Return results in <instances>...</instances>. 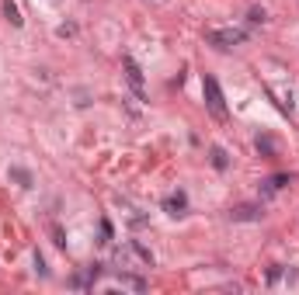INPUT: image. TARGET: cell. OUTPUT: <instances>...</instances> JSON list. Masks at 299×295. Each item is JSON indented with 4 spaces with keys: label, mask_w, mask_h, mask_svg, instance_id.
Listing matches in <instances>:
<instances>
[{
    "label": "cell",
    "mask_w": 299,
    "mask_h": 295,
    "mask_svg": "<svg viewBox=\"0 0 299 295\" xmlns=\"http://www.w3.org/2000/svg\"><path fill=\"white\" fill-rule=\"evenodd\" d=\"M202 94H205V104H209V111L220 118H226V101H223V91L220 83H216V77L212 73H202Z\"/></svg>",
    "instance_id": "cell-1"
},
{
    "label": "cell",
    "mask_w": 299,
    "mask_h": 295,
    "mask_svg": "<svg viewBox=\"0 0 299 295\" xmlns=\"http://www.w3.org/2000/svg\"><path fill=\"white\" fill-rule=\"evenodd\" d=\"M247 39L240 28H223V32H209L205 35V42L212 45V49H220V52H226V49H233V45H240V42Z\"/></svg>",
    "instance_id": "cell-2"
},
{
    "label": "cell",
    "mask_w": 299,
    "mask_h": 295,
    "mask_svg": "<svg viewBox=\"0 0 299 295\" xmlns=\"http://www.w3.org/2000/svg\"><path fill=\"white\" fill-rule=\"evenodd\" d=\"M122 66H125V80H129L132 94L143 98V94H146V87H143V70L136 66V59H132V56H122Z\"/></svg>",
    "instance_id": "cell-3"
},
{
    "label": "cell",
    "mask_w": 299,
    "mask_h": 295,
    "mask_svg": "<svg viewBox=\"0 0 299 295\" xmlns=\"http://www.w3.org/2000/svg\"><path fill=\"white\" fill-rule=\"evenodd\" d=\"M230 219H233V222H261V219H264V209H261V205H251V201H247V205H233V209H230Z\"/></svg>",
    "instance_id": "cell-4"
},
{
    "label": "cell",
    "mask_w": 299,
    "mask_h": 295,
    "mask_svg": "<svg viewBox=\"0 0 299 295\" xmlns=\"http://www.w3.org/2000/svg\"><path fill=\"white\" fill-rule=\"evenodd\" d=\"M289 181H292L289 174H275V177H268V181H261V195H264V198L279 195V191L285 188V184H289Z\"/></svg>",
    "instance_id": "cell-5"
},
{
    "label": "cell",
    "mask_w": 299,
    "mask_h": 295,
    "mask_svg": "<svg viewBox=\"0 0 299 295\" xmlns=\"http://www.w3.org/2000/svg\"><path fill=\"white\" fill-rule=\"evenodd\" d=\"M184 209H188V198H184V191H178V195L164 198V212L167 216H184Z\"/></svg>",
    "instance_id": "cell-6"
},
{
    "label": "cell",
    "mask_w": 299,
    "mask_h": 295,
    "mask_svg": "<svg viewBox=\"0 0 299 295\" xmlns=\"http://www.w3.org/2000/svg\"><path fill=\"white\" fill-rule=\"evenodd\" d=\"M254 146H258V153L264 160H275V157H279V142H275L271 136H258V139H254Z\"/></svg>",
    "instance_id": "cell-7"
},
{
    "label": "cell",
    "mask_w": 299,
    "mask_h": 295,
    "mask_svg": "<svg viewBox=\"0 0 299 295\" xmlns=\"http://www.w3.org/2000/svg\"><path fill=\"white\" fill-rule=\"evenodd\" d=\"M209 160H212V167H216V170H226V167H230V157H226V150H223V146H212V150H209Z\"/></svg>",
    "instance_id": "cell-8"
},
{
    "label": "cell",
    "mask_w": 299,
    "mask_h": 295,
    "mask_svg": "<svg viewBox=\"0 0 299 295\" xmlns=\"http://www.w3.org/2000/svg\"><path fill=\"white\" fill-rule=\"evenodd\" d=\"M4 14H7V21H11L14 28L24 24V18H21V11H18V4H14V0H4Z\"/></svg>",
    "instance_id": "cell-9"
},
{
    "label": "cell",
    "mask_w": 299,
    "mask_h": 295,
    "mask_svg": "<svg viewBox=\"0 0 299 295\" xmlns=\"http://www.w3.org/2000/svg\"><path fill=\"white\" fill-rule=\"evenodd\" d=\"M11 181H18V188H32V184H35L24 167H11Z\"/></svg>",
    "instance_id": "cell-10"
},
{
    "label": "cell",
    "mask_w": 299,
    "mask_h": 295,
    "mask_svg": "<svg viewBox=\"0 0 299 295\" xmlns=\"http://www.w3.org/2000/svg\"><path fill=\"white\" fill-rule=\"evenodd\" d=\"M132 250H136V257H140L143 264H150V268H153V254H150V250H146V247H143L140 240H132Z\"/></svg>",
    "instance_id": "cell-11"
},
{
    "label": "cell",
    "mask_w": 299,
    "mask_h": 295,
    "mask_svg": "<svg viewBox=\"0 0 299 295\" xmlns=\"http://www.w3.org/2000/svg\"><path fill=\"white\" fill-rule=\"evenodd\" d=\"M49 236H52V243H56V247H66V236H63V226H60V222H52V226H49Z\"/></svg>",
    "instance_id": "cell-12"
},
{
    "label": "cell",
    "mask_w": 299,
    "mask_h": 295,
    "mask_svg": "<svg viewBox=\"0 0 299 295\" xmlns=\"http://www.w3.org/2000/svg\"><path fill=\"white\" fill-rule=\"evenodd\" d=\"M264 18H268V14H264L261 7H251V14H247V21H251V24H264Z\"/></svg>",
    "instance_id": "cell-13"
},
{
    "label": "cell",
    "mask_w": 299,
    "mask_h": 295,
    "mask_svg": "<svg viewBox=\"0 0 299 295\" xmlns=\"http://www.w3.org/2000/svg\"><path fill=\"white\" fill-rule=\"evenodd\" d=\"M98 243H112V222L108 219H101V240Z\"/></svg>",
    "instance_id": "cell-14"
},
{
    "label": "cell",
    "mask_w": 299,
    "mask_h": 295,
    "mask_svg": "<svg viewBox=\"0 0 299 295\" xmlns=\"http://www.w3.org/2000/svg\"><path fill=\"white\" fill-rule=\"evenodd\" d=\"M35 271H39L42 278L49 275V268H45V257H42V254H35Z\"/></svg>",
    "instance_id": "cell-15"
},
{
    "label": "cell",
    "mask_w": 299,
    "mask_h": 295,
    "mask_svg": "<svg viewBox=\"0 0 299 295\" xmlns=\"http://www.w3.org/2000/svg\"><path fill=\"white\" fill-rule=\"evenodd\" d=\"M279 278H282V268H268V285H275Z\"/></svg>",
    "instance_id": "cell-16"
},
{
    "label": "cell",
    "mask_w": 299,
    "mask_h": 295,
    "mask_svg": "<svg viewBox=\"0 0 299 295\" xmlns=\"http://www.w3.org/2000/svg\"><path fill=\"white\" fill-rule=\"evenodd\" d=\"M73 32H77V28H73V24H63V28H60V39H70V35H73Z\"/></svg>",
    "instance_id": "cell-17"
}]
</instances>
